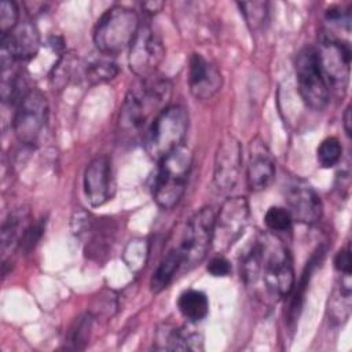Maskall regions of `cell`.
Listing matches in <instances>:
<instances>
[{
	"label": "cell",
	"mask_w": 352,
	"mask_h": 352,
	"mask_svg": "<svg viewBox=\"0 0 352 352\" xmlns=\"http://www.w3.org/2000/svg\"><path fill=\"white\" fill-rule=\"evenodd\" d=\"M241 276L248 287L261 289L268 298L287 297L294 286V268L289 250L270 235H260L241 260Z\"/></svg>",
	"instance_id": "1"
},
{
	"label": "cell",
	"mask_w": 352,
	"mask_h": 352,
	"mask_svg": "<svg viewBox=\"0 0 352 352\" xmlns=\"http://www.w3.org/2000/svg\"><path fill=\"white\" fill-rule=\"evenodd\" d=\"M172 84L161 76H151L131 87L118 114V131L125 139L146 135L154 118L169 106Z\"/></svg>",
	"instance_id": "2"
},
{
	"label": "cell",
	"mask_w": 352,
	"mask_h": 352,
	"mask_svg": "<svg viewBox=\"0 0 352 352\" xmlns=\"http://www.w3.org/2000/svg\"><path fill=\"white\" fill-rule=\"evenodd\" d=\"M158 162L153 183V197L161 209L169 210L179 204L184 194L192 165V153L183 144Z\"/></svg>",
	"instance_id": "3"
},
{
	"label": "cell",
	"mask_w": 352,
	"mask_h": 352,
	"mask_svg": "<svg viewBox=\"0 0 352 352\" xmlns=\"http://www.w3.org/2000/svg\"><path fill=\"white\" fill-rule=\"evenodd\" d=\"M140 28L136 11L125 6H113L98 19L94 44L103 55H116L129 50Z\"/></svg>",
	"instance_id": "4"
},
{
	"label": "cell",
	"mask_w": 352,
	"mask_h": 352,
	"mask_svg": "<svg viewBox=\"0 0 352 352\" xmlns=\"http://www.w3.org/2000/svg\"><path fill=\"white\" fill-rule=\"evenodd\" d=\"M188 129V113L183 106H166L151 122L143 140L150 158L160 161L183 146Z\"/></svg>",
	"instance_id": "5"
},
{
	"label": "cell",
	"mask_w": 352,
	"mask_h": 352,
	"mask_svg": "<svg viewBox=\"0 0 352 352\" xmlns=\"http://www.w3.org/2000/svg\"><path fill=\"white\" fill-rule=\"evenodd\" d=\"M216 213L210 206L201 208L187 221L180 242L176 245L182 256V272L199 265L213 243Z\"/></svg>",
	"instance_id": "6"
},
{
	"label": "cell",
	"mask_w": 352,
	"mask_h": 352,
	"mask_svg": "<svg viewBox=\"0 0 352 352\" xmlns=\"http://www.w3.org/2000/svg\"><path fill=\"white\" fill-rule=\"evenodd\" d=\"M296 80L302 102L312 110L322 111L329 104L330 88L324 78L318 48L302 47L294 60Z\"/></svg>",
	"instance_id": "7"
},
{
	"label": "cell",
	"mask_w": 352,
	"mask_h": 352,
	"mask_svg": "<svg viewBox=\"0 0 352 352\" xmlns=\"http://www.w3.org/2000/svg\"><path fill=\"white\" fill-rule=\"evenodd\" d=\"M48 121V103L45 96L30 88L16 103L12 128L16 139L28 146L36 144L43 136Z\"/></svg>",
	"instance_id": "8"
},
{
	"label": "cell",
	"mask_w": 352,
	"mask_h": 352,
	"mask_svg": "<svg viewBox=\"0 0 352 352\" xmlns=\"http://www.w3.org/2000/svg\"><path fill=\"white\" fill-rule=\"evenodd\" d=\"M249 219L250 209L245 197L227 198L216 214L212 245L220 252L228 250L245 232Z\"/></svg>",
	"instance_id": "9"
},
{
	"label": "cell",
	"mask_w": 352,
	"mask_h": 352,
	"mask_svg": "<svg viewBox=\"0 0 352 352\" xmlns=\"http://www.w3.org/2000/svg\"><path fill=\"white\" fill-rule=\"evenodd\" d=\"M320 66L329 88L345 91L349 81L351 45L331 34H323L318 48Z\"/></svg>",
	"instance_id": "10"
},
{
	"label": "cell",
	"mask_w": 352,
	"mask_h": 352,
	"mask_svg": "<svg viewBox=\"0 0 352 352\" xmlns=\"http://www.w3.org/2000/svg\"><path fill=\"white\" fill-rule=\"evenodd\" d=\"M164 56L165 47L161 37L148 25H140L139 32L129 47V69L140 80L148 78L157 73Z\"/></svg>",
	"instance_id": "11"
},
{
	"label": "cell",
	"mask_w": 352,
	"mask_h": 352,
	"mask_svg": "<svg viewBox=\"0 0 352 352\" xmlns=\"http://www.w3.org/2000/svg\"><path fill=\"white\" fill-rule=\"evenodd\" d=\"M283 195L293 220L316 224L323 213V204L315 188L304 179L290 177L283 186Z\"/></svg>",
	"instance_id": "12"
},
{
	"label": "cell",
	"mask_w": 352,
	"mask_h": 352,
	"mask_svg": "<svg viewBox=\"0 0 352 352\" xmlns=\"http://www.w3.org/2000/svg\"><path fill=\"white\" fill-rule=\"evenodd\" d=\"M1 69L15 62H29L40 51V33L33 22H19L10 33L1 36Z\"/></svg>",
	"instance_id": "13"
},
{
	"label": "cell",
	"mask_w": 352,
	"mask_h": 352,
	"mask_svg": "<svg viewBox=\"0 0 352 352\" xmlns=\"http://www.w3.org/2000/svg\"><path fill=\"white\" fill-rule=\"evenodd\" d=\"M242 148L239 140L226 133L217 146L213 166V183L219 191H231L241 176Z\"/></svg>",
	"instance_id": "14"
},
{
	"label": "cell",
	"mask_w": 352,
	"mask_h": 352,
	"mask_svg": "<svg viewBox=\"0 0 352 352\" xmlns=\"http://www.w3.org/2000/svg\"><path fill=\"white\" fill-rule=\"evenodd\" d=\"M188 88L198 100L213 98L223 85V76L214 62L194 52L188 60Z\"/></svg>",
	"instance_id": "15"
},
{
	"label": "cell",
	"mask_w": 352,
	"mask_h": 352,
	"mask_svg": "<svg viewBox=\"0 0 352 352\" xmlns=\"http://www.w3.org/2000/svg\"><path fill=\"white\" fill-rule=\"evenodd\" d=\"M246 183L250 191H263L274 180L276 166L275 158L265 142L256 136L250 140L248 148Z\"/></svg>",
	"instance_id": "16"
},
{
	"label": "cell",
	"mask_w": 352,
	"mask_h": 352,
	"mask_svg": "<svg viewBox=\"0 0 352 352\" xmlns=\"http://www.w3.org/2000/svg\"><path fill=\"white\" fill-rule=\"evenodd\" d=\"M82 187L91 206H102L113 194L111 161L107 155L95 157L85 168Z\"/></svg>",
	"instance_id": "17"
},
{
	"label": "cell",
	"mask_w": 352,
	"mask_h": 352,
	"mask_svg": "<svg viewBox=\"0 0 352 352\" xmlns=\"http://www.w3.org/2000/svg\"><path fill=\"white\" fill-rule=\"evenodd\" d=\"M117 224L113 219H94V223L87 235L89 239L85 245V256L95 261H102L111 250L116 241Z\"/></svg>",
	"instance_id": "18"
},
{
	"label": "cell",
	"mask_w": 352,
	"mask_h": 352,
	"mask_svg": "<svg viewBox=\"0 0 352 352\" xmlns=\"http://www.w3.org/2000/svg\"><path fill=\"white\" fill-rule=\"evenodd\" d=\"M29 212L28 209H15L8 213L7 219L1 227V253L3 260L11 254L16 248H19L21 239L29 227Z\"/></svg>",
	"instance_id": "19"
},
{
	"label": "cell",
	"mask_w": 352,
	"mask_h": 352,
	"mask_svg": "<svg viewBox=\"0 0 352 352\" xmlns=\"http://www.w3.org/2000/svg\"><path fill=\"white\" fill-rule=\"evenodd\" d=\"M177 272H182V256L176 246L169 249L158 263L151 279L150 289L153 293H160L173 280Z\"/></svg>",
	"instance_id": "20"
},
{
	"label": "cell",
	"mask_w": 352,
	"mask_h": 352,
	"mask_svg": "<svg viewBox=\"0 0 352 352\" xmlns=\"http://www.w3.org/2000/svg\"><path fill=\"white\" fill-rule=\"evenodd\" d=\"M340 283L334 287L329 300L330 319L336 323H344L351 314V274H340Z\"/></svg>",
	"instance_id": "21"
},
{
	"label": "cell",
	"mask_w": 352,
	"mask_h": 352,
	"mask_svg": "<svg viewBox=\"0 0 352 352\" xmlns=\"http://www.w3.org/2000/svg\"><path fill=\"white\" fill-rule=\"evenodd\" d=\"M179 312L191 323L201 322L209 314V300L201 290H184L177 298Z\"/></svg>",
	"instance_id": "22"
},
{
	"label": "cell",
	"mask_w": 352,
	"mask_h": 352,
	"mask_svg": "<svg viewBox=\"0 0 352 352\" xmlns=\"http://www.w3.org/2000/svg\"><path fill=\"white\" fill-rule=\"evenodd\" d=\"M160 348L162 349H173V351H198L202 349V337L195 331L180 329H165L164 333L158 336Z\"/></svg>",
	"instance_id": "23"
},
{
	"label": "cell",
	"mask_w": 352,
	"mask_h": 352,
	"mask_svg": "<svg viewBox=\"0 0 352 352\" xmlns=\"http://www.w3.org/2000/svg\"><path fill=\"white\" fill-rule=\"evenodd\" d=\"M320 254H323V253L319 250V254L318 253L314 254V257L309 260V263H307V265L302 271V275L300 278V282L297 285H294L292 292H290L292 297L289 298V307H287V323H289V326H293L296 323L298 315H300V311H301L302 302H304V297H305V292H307V286H308L311 274L314 271V265L318 261V257Z\"/></svg>",
	"instance_id": "24"
},
{
	"label": "cell",
	"mask_w": 352,
	"mask_h": 352,
	"mask_svg": "<svg viewBox=\"0 0 352 352\" xmlns=\"http://www.w3.org/2000/svg\"><path fill=\"white\" fill-rule=\"evenodd\" d=\"M100 55L99 58H92L85 65V77L91 84L110 81L118 74V66L107 55Z\"/></svg>",
	"instance_id": "25"
},
{
	"label": "cell",
	"mask_w": 352,
	"mask_h": 352,
	"mask_svg": "<svg viewBox=\"0 0 352 352\" xmlns=\"http://www.w3.org/2000/svg\"><path fill=\"white\" fill-rule=\"evenodd\" d=\"M92 322L94 316L89 312L80 316L69 329L65 340V346L67 349H84L89 341Z\"/></svg>",
	"instance_id": "26"
},
{
	"label": "cell",
	"mask_w": 352,
	"mask_h": 352,
	"mask_svg": "<svg viewBox=\"0 0 352 352\" xmlns=\"http://www.w3.org/2000/svg\"><path fill=\"white\" fill-rule=\"evenodd\" d=\"M238 7L252 30L261 29L268 19V3L265 1H242Z\"/></svg>",
	"instance_id": "27"
},
{
	"label": "cell",
	"mask_w": 352,
	"mask_h": 352,
	"mask_svg": "<svg viewBox=\"0 0 352 352\" xmlns=\"http://www.w3.org/2000/svg\"><path fill=\"white\" fill-rule=\"evenodd\" d=\"M342 155V146L334 136H329L320 142L316 150V160L322 168L336 166Z\"/></svg>",
	"instance_id": "28"
},
{
	"label": "cell",
	"mask_w": 352,
	"mask_h": 352,
	"mask_svg": "<svg viewBox=\"0 0 352 352\" xmlns=\"http://www.w3.org/2000/svg\"><path fill=\"white\" fill-rule=\"evenodd\" d=\"M76 66V56L72 52H63L51 69V82L55 88H63L72 78Z\"/></svg>",
	"instance_id": "29"
},
{
	"label": "cell",
	"mask_w": 352,
	"mask_h": 352,
	"mask_svg": "<svg viewBox=\"0 0 352 352\" xmlns=\"http://www.w3.org/2000/svg\"><path fill=\"white\" fill-rule=\"evenodd\" d=\"M264 223L271 232L283 234L292 230L293 217L286 208L271 206L264 214Z\"/></svg>",
	"instance_id": "30"
},
{
	"label": "cell",
	"mask_w": 352,
	"mask_h": 352,
	"mask_svg": "<svg viewBox=\"0 0 352 352\" xmlns=\"http://www.w3.org/2000/svg\"><path fill=\"white\" fill-rule=\"evenodd\" d=\"M147 253H148V249H147L146 241L133 239V241H131V242L125 246V250H124V261H125L126 267H128L131 271L138 272V271L142 270V267L144 265L146 258H147Z\"/></svg>",
	"instance_id": "31"
},
{
	"label": "cell",
	"mask_w": 352,
	"mask_h": 352,
	"mask_svg": "<svg viewBox=\"0 0 352 352\" xmlns=\"http://www.w3.org/2000/svg\"><path fill=\"white\" fill-rule=\"evenodd\" d=\"M19 8L15 1L3 0L0 3V33L1 36L10 33L19 22Z\"/></svg>",
	"instance_id": "32"
},
{
	"label": "cell",
	"mask_w": 352,
	"mask_h": 352,
	"mask_svg": "<svg viewBox=\"0 0 352 352\" xmlns=\"http://www.w3.org/2000/svg\"><path fill=\"white\" fill-rule=\"evenodd\" d=\"M43 231H44V223L41 220L29 224L19 243V248L25 252V254L30 253L34 249V246L37 245V242L43 235Z\"/></svg>",
	"instance_id": "33"
},
{
	"label": "cell",
	"mask_w": 352,
	"mask_h": 352,
	"mask_svg": "<svg viewBox=\"0 0 352 352\" xmlns=\"http://www.w3.org/2000/svg\"><path fill=\"white\" fill-rule=\"evenodd\" d=\"M92 223H94V217L89 213H87L84 210H78L72 217V221H70L72 231L77 236L87 235Z\"/></svg>",
	"instance_id": "34"
},
{
	"label": "cell",
	"mask_w": 352,
	"mask_h": 352,
	"mask_svg": "<svg viewBox=\"0 0 352 352\" xmlns=\"http://www.w3.org/2000/svg\"><path fill=\"white\" fill-rule=\"evenodd\" d=\"M206 270L208 272L212 275V276H216V278H223V276H227L230 275L231 272V264L230 261L221 256V254H217L214 257H212L206 265Z\"/></svg>",
	"instance_id": "35"
},
{
	"label": "cell",
	"mask_w": 352,
	"mask_h": 352,
	"mask_svg": "<svg viewBox=\"0 0 352 352\" xmlns=\"http://www.w3.org/2000/svg\"><path fill=\"white\" fill-rule=\"evenodd\" d=\"M334 267L340 274H351L352 260H351L349 245H346L344 249L338 250V253L334 257Z\"/></svg>",
	"instance_id": "36"
},
{
	"label": "cell",
	"mask_w": 352,
	"mask_h": 352,
	"mask_svg": "<svg viewBox=\"0 0 352 352\" xmlns=\"http://www.w3.org/2000/svg\"><path fill=\"white\" fill-rule=\"evenodd\" d=\"M117 304H116V296L110 292L107 294H100L99 298L95 301V308L96 312H99L100 315H113V309H116Z\"/></svg>",
	"instance_id": "37"
},
{
	"label": "cell",
	"mask_w": 352,
	"mask_h": 352,
	"mask_svg": "<svg viewBox=\"0 0 352 352\" xmlns=\"http://www.w3.org/2000/svg\"><path fill=\"white\" fill-rule=\"evenodd\" d=\"M162 7H164L162 1H146L142 4V8L147 14H157L162 10Z\"/></svg>",
	"instance_id": "38"
},
{
	"label": "cell",
	"mask_w": 352,
	"mask_h": 352,
	"mask_svg": "<svg viewBox=\"0 0 352 352\" xmlns=\"http://www.w3.org/2000/svg\"><path fill=\"white\" fill-rule=\"evenodd\" d=\"M351 120H352V117H351V106H346V109H345V111L342 114V125H344V131H345L348 138L351 136V131H352V126H351L352 121Z\"/></svg>",
	"instance_id": "39"
}]
</instances>
